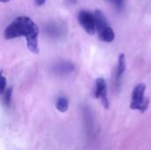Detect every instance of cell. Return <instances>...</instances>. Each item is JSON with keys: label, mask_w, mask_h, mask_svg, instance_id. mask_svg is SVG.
I'll return each mask as SVG.
<instances>
[{"label": "cell", "mask_w": 151, "mask_h": 150, "mask_svg": "<svg viewBox=\"0 0 151 150\" xmlns=\"http://www.w3.org/2000/svg\"><path fill=\"white\" fill-rule=\"evenodd\" d=\"M9 1H11V0H0L1 3H8Z\"/></svg>", "instance_id": "obj_14"}, {"label": "cell", "mask_w": 151, "mask_h": 150, "mask_svg": "<svg viewBox=\"0 0 151 150\" xmlns=\"http://www.w3.org/2000/svg\"><path fill=\"white\" fill-rule=\"evenodd\" d=\"M46 33L54 38L61 37L65 33V27L58 22H50L46 26Z\"/></svg>", "instance_id": "obj_6"}, {"label": "cell", "mask_w": 151, "mask_h": 150, "mask_svg": "<svg viewBox=\"0 0 151 150\" xmlns=\"http://www.w3.org/2000/svg\"><path fill=\"white\" fill-rule=\"evenodd\" d=\"M74 69L73 65L70 63H62L57 65L56 70L58 72H70Z\"/></svg>", "instance_id": "obj_9"}, {"label": "cell", "mask_w": 151, "mask_h": 150, "mask_svg": "<svg viewBox=\"0 0 151 150\" xmlns=\"http://www.w3.org/2000/svg\"><path fill=\"white\" fill-rule=\"evenodd\" d=\"M34 1H35V5H37V6H42V5H43V4H45V2H46V0H34Z\"/></svg>", "instance_id": "obj_13"}, {"label": "cell", "mask_w": 151, "mask_h": 150, "mask_svg": "<svg viewBox=\"0 0 151 150\" xmlns=\"http://www.w3.org/2000/svg\"><path fill=\"white\" fill-rule=\"evenodd\" d=\"M127 68V61H126V56L124 53L119 54V59H118V65H117V70H116V79H115V82H116V86L119 87L120 84V80L121 78L126 71Z\"/></svg>", "instance_id": "obj_7"}, {"label": "cell", "mask_w": 151, "mask_h": 150, "mask_svg": "<svg viewBox=\"0 0 151 150\" xmlns=\"http://www.w3.org/2000/svg\"><path fill=\"white\" fill-rule=\"evenodd\" d=\"M56 107L57 109L61 112V113H65L68 111L69 108V102L68 99L65 96H61L58 97L56 103Z\"/></svg>", "instance_id": "obj_8"}, {"label": "cell", "mask_w": 151, "mask_h": 150, "mask_svg": "<svg viewBox=\"0 0 151 150\" xmlns=\"http://www.w3.org/2000/svg\"><path fill=\"white\" fill-rule=\"evenodd\" d=\"M38 35V26L31 18L27 16L17 17L5 27L4 31V37L6 40H12L21 36L25 37L27 49L35 54L39 53Z\"/></svg>", "instance_id": "obj_1"}, {"label": "cell", "mask_w": 151, "mask_h": 150, "mask_svg": "<svg viewBox=\"0 0 151 150\" xmlns=\"http://www.w3.org/2000/svg\"><path fill=\"white\" fill-rule=\"evenodd\" d=\"M145 83H139L134 87L132 92L130 103V108L132 110L140 111L142 113H144L148 110L150 105V99L145 98Z\"/></svg>", "instance_id": "obj_2"}, {"label": "cell", "mask_w": 151, "mask_h": 150, "mask_svg": "<svg viewBox=\"0 0 151 150\" xmlns=\"http://www.w3.org/2000/svg\"><path fill=\"white\" fill-rule=\"evenodd\" d=\"M78 20L81 27L90 35L96 33V16L95 13L90 12L87 10H81L78 14Z\"/></svg>", "instance_id": "obj_4"}, {"label": "cell", "mask_w": 151, "mask_h": 150, "mask_svg": "<svg viewBox=\"0 0 151 150\" xmlns=\"http://www.w3.org/2000/svg\"><path fill=\"white\" fill-rule=\"evenodd\" d=\"M12 94V88H7V89L5 90V92L3 95V103L6 107L10 106Z\"/></svg>", "instance_id": "obj_10"}, {"label": "cell", "mask_w": 151, "mask_h": 150, "mask_svg": "<svg viewBox=\"0 0 151 150\" xmlns=\"http://www.w3.org/2000/svg\"><path fill=\"white\" fill-rule=\"evenodd\" d=\"M95 16H96V30L98 32L99 39L104 42H111L115 38V34L113 29L110 27L106 19V17L99 10H96L95 11Z\"/></svg>", "instance_id": "obj_3"}, {"label": "cell", "mask_w": 151, "mask_h": 150, "mask_svg": "<svg viewBox=\"0 0 151 150\" xmlns=\"http://www.w3.org/2000/svg\"><path fill=\"white\" fill-rule=\"evenodd\" d=\"M94 96L96 99H101L102 103L105 109H108L110 107V102L108 99L107 93V85L103 78H97L95 81Z\"/></svg>", "instance_id": "obj_5"}, {"label": "cell", "mask_w": 151, "mask_h": 150, "mask_svg": "<svg viewBox=\"0 0 151 150\" xmlns=\"http://www.w3.org/2000/svg\"><path fill=\"white\" fill-rule=\"evenodd\" d=\"M6 86H7L6 79H5V77L3 75V73H1V88H0V91H1V94H2V95H4V93L5 90L7 89Z\"/></svg>", "instance_id": "obj_11"}, {"label": "cell", "mask_w": 151, "mask_h": 150, "mask_svg": "<svg viewBox=\"0 0 151 150\" xmlns=\"http://www.w3.org/2000/svg\"><path fill=\"white\" fill-rule=\"evenodd\" d=\"M107 1L110 2L111 4H112L118 9H121L125 3V0H107Z\"/></svg>", "instance_id": "obj_12"}]
</instances>
